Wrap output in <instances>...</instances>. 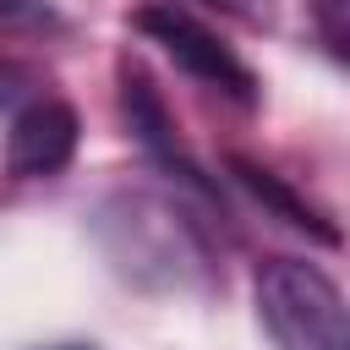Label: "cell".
<instances>
[{
    "mask_svg": "<svg viewBox=\"0 0 350 350\" xmlns=\"http://www.w3.org/2000/svg\"><path fill=\"white\" fill-rule=\"evenodd\" d=\"M252 295H257V317L279 350H350L345 295L323 268L273 257L257 268Z\"/></svg>",
    "mask_w": 350,
    "mask_h": 350,
    "instance_id": "cell-1",
    "label": "cell"
},
{
    "mask_svg": "<svg viewBox=\"0 0 350 350\" xmlns=\"http://www.w3.org/2000/svg\"><path fill=\"white\" fill-rule=\"evenodd\" d=\"M137 27H142L186 77H197L202 88H219V93L235 98V104H252V98H257V77L246 71V60H241L230 44H219V33L202 27L191 11H180L175 0L142 5V11H137Z\"/></svg>",
    "mask_w": 350,
    "mask_h": 350,
    "instance_id": "cell-2",
    "label": "cell"
},
{
    "mask_svg": "<svg viewBox=\"0 0 350 350\" xmlns=\"http://www.w3.org/2000/svg\"><path fill=\"white\" fill-rule=\"evenodd\" d=\"M77 109L60 104V98H33L11 115V131H5V164L11 175L22 180H44V175H60L77 153Z\"/></svg>",
    "mask_w": 350,
    "mask_h": 350,
    "instance_id": "cell-3",
    "label": "cell"
},
{
    "mask_svg": "<svg viewBox=\"0 0 350 350\" xmlns=\"http://www.w3.org/2000/svg\"><path fill=\"white\" fill-rule=\"evenodd\" d=\"M126 120H131V131H137V142H142L148 153H159V159H164L170 170H180L186 180H202L197 164L186 159L180 137H175V120H170L164 98L153 93V82H148L142 71H126Z\"/></svg>",
    "mask_w": 350,
    "mask_h": 350,
    "instance_id": "cell-4",
    "label": "cell"
},
{
    "mask_svg": "<svg viewBox=\"0 0 350 350\" xmlns=\"http://www.w3.org/2000/svg\"><path fill=\"white\" fill-rule=\"evenodd\" d=\"M235 170H241V180H246V186H252V191H257L268 208H279V213H284L295 230H312V235H317V241H328V246L339 241V235H334V224H323V213H317V208H306L295 191H284V186H279L268 170H257V164H241V159H235Z\"/></svg>",
    "mask_w": 350,
    "mask_h": 350,
    "instance_id": "cell-5",
    "label": "cell"
},
{
    "mask_svg": "<svg viewBox=\"0 0 350 350\" xmlns=\"http://www.w3.org/2000/svg\"><path fill=\"white\" fill-rule=\"evenodd\" d=\"M312 11H317V27H323V44L345 60V0H312Z\"/></svg>",
    "mask_w": 350,
    "mask_h": 350,
    "instance_id": "cell-6",
    "label": "cell"
},
{
    "mask_svg": "<svg viewBox=\"0 0 350 350\" xmlns=\"http://www.w3.org/2000/svg\"><path fill=\"white\" fill-rule=\"evenodd\" d=\"M0 22H27V27H38V22H55V16H49L44 0H0Z\"/></svg>",
    "mask_w": 350,
    "mask_h": 350,
    "instance_id": "cell-7",
    "label": "cell"
},
{
    "mask_svg": "<svg viewBox=\"0 0 350 350\" xmlns=\"http://www.w3.org/2000/svg\"><path fill=\"white\" fill-rule=\"evenodd\" d=\"M16 93H22V71H16L11 60H0V104H11Z\"/></svg>",
    "mask_w": 350,
    "mask_h": 350,
    "instance_id": "cell-8",
    "label": "cell"
},
{
    "mask_svg": "<svg viewBox=\"0 0 350 350\" xmlns=\"http://www.w3.org/2000/svg\"><path fill=\"white\" fill-rule=\"evenodd\" d=\"M219 5H230V11H252V0H219Z\"/></svg>",
    "mask_w": 350,
    "mask_h": 350,
    "instance_id": "cell-9",
    "label": "cell"
},
{
    "mask_svg": "<svg viewBox=\"0 0 350 350\" xmlns=\"http://www.w3.org/2000/svg\"><path fill=\"white\" fill-rule=\"evenodd\" d=\"M55 350H88V345H55Z\"/></svg>",
    "mask_w": 350,
    "mask_h": 350,
    "instance_id": "cell-10",
    "label": "cell"
}]
</instances>
